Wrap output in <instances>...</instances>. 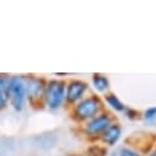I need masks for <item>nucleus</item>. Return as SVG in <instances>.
<instances>
[{
  "label": "nucleus",
  "mask_w": 156,
  "mask_h": 156,
  "mask_svg": "<svg viewBox=\"0 0 156 156\" xmlns=\"http://www.w3.org/2000/svg\"><path fill=\"white\" fill-rule=\"evenodd\" d=\"M27 105L25 75H11L9 83V106L15 112H22Z\"/></svg>",
  "instance_id": "4"
},
{
  "label": "nucleus",
  "mask_w": 156,
  "mask_h": 156,
  "mask_svg": "<svg viewBox=\"0 0 156 156\" xmlns=\"http://www.w3.org/2000/svg\"><path fill=\"white\" fill-rule=\"evenodd\" d=\"M66 81L62 79H49L46 83L43 95V107L51 112L59 111L65 105Z\"/></svg>",
  "instance_id": "3"
},
{
  "label": "nucleus",
  "mask_w": 156,
  "mask_h": 156,
  "mask_svg": "<svg viewBox=\"0 0 156 156\" xmlns=\"http://www.w3.org/2000/svg\"><path fill=\"white\" fill-rule=\"evenodd\" d=\"M86 156H106L107 155V147L102 144H91L86 149Z\"/></svg>",
  "instance_id": "11"
},
{
  "label": "nucleus",
  "mask_w": 156,
  "mask_h": 156,
  "mask_svg": "<svg viewBox=\"0 0 156 156\" xmlns=\"http://www.w3.org/2000/svg\"><path fill=\"white\" fill-rule=\"evenodd\" d=\"M141 118L145 122H147V123H151V122L156 121V106H152V107L146 108L141 113Z\"/></svg>",
  "instance_id": "13"
},
{
  "label": "nucleus",
  "mask_w": 156,
  "mask_h": 156,
  "mask_svg": "<svg viewBox=\"0 0 156 156\" xmlns=\"http://www.w3.org/2000/svg\"><path fill=\"white\" fill-rule=\"evenodd\" d=\"M91 84L97 94H107L109 90V80L103 74L95 73L91 77Z\"/></svg>",
  "instance_id": "10"
},
{
  "label": "nucleus",
  "mask_w": 156,
  "mask_h": 156,
  "mask_svg": "<svg viewBox=\"0 0 156 156\" xmlns=\"http://www.w3.org/2000/svg\"><path fill=\"white\" fill-rule=\"evenodd\" d=\"M124 113H126V117L128 119H130V121H136V119H139L141 117V113L139 111H136L134 108H130V107H127Z\"/></svg>",
  "instance_id": "14"
},
{
  "label": "nucleus",
  "mask_w": 156,
  "mask_h": 156,
  "mask_svg": "<svg viewBox=\"0 0 156 156\" xmlns=\"http://www.w3.org/2000/svg\"><path fill=\"white\" fill-rule=\"evenodd\" d=\"M105 109L106 108L103 100L96 94H90L81 98L79 102L73 105L71 107H69V113L71 119L79 126H81L94 117H96L97 114H100L101 112H103Z\"/></svg>",
  "instance_id": "1"
},
{
  "label": "nucleus",
  "mask_w": 156,
  "mask_h": 156,
  "mask_svg": "<svg viewBox=\"0 0 156 156\" xmlns=\"http://www.w3.org/2000/svg\"><path fill=\"white\" fill-rule=\"evenodd\" d=\"M103 103H105V106H108L111 109H113L114 112H118V113H122V112H124L126 111V108H127V106L121 101V98L117 96V95H114L113 92H107V94H105V96H103Z\"/></svg>",
  "instance_id": "9"
},
{
  "label": "nucleus",
  "mask_w": 156,
  "mask_h": 156,
  "mask_svg": "<svg viewBox=\"0 0 156 156\" xmlns=\"http://www.w3.org/2000/svg\"><path fill=\"white\" fill-rule=\"evenodd\" d=\"M89 84L81 79H70L65 86V105L71 107L84 98L89 91Z\"/></svg>",
  "instance_id": "6"
},
{
  "label": "nucleus",
  "mask_w": 156,
  "mask_h": 156,
  "mask_svg": "<svg viewBox=\"0 0 156 156\" xmlns=\"http://www.w3.org/2000/svg\"><path fill=\"white\" fill-rule=\"evenodd\" d=\"M146 156H156V144L152 146V149L146 154Z\"/></svg>",
  "instance_id": "15"
},
{
  "label": "nucleus",
  "mask_w": 156,
  "mask_h": 156,
  "mask_svg": "<svg viewBox=\"0 0 156 156\" xmlns=\"http://www.w3.org/2000/svg\"><path fill=\"white\" fill-rule=\"evenodd\" d=\"M9 74L0 73V111H4L9 107Z\"/></svg>",
  "instance_id": "8"
},
{
  "label": "nucleus",
  "mask_w": 156,
  "mask_h": 156,
  "mask_svg": "<svg viewBox=\"0 0 156 156\" xmlns=\"http://www.w3.org/2000/svg\"><path fill=\"white\" fill-rule=\"evenodd\" d=\"M69 156H86L85 154H73V155H69Z\"/></svg>",
  "instance_id": "16"
},
{
  "label": "nucleus",
  "mask_w": 156,
  "mask_h": 156,
  "mask_svg": "<svg viewBox=\"0 0 156 156\" xmlns=\"http://www.w3.org/2000/svg\"><path fill=\"white\" fill-rule=\"evenodd\" d=\"M26 77V92L27 103L33 108H43V95L47 80L37 75H25Z\"/></svg>",
  "instance_id": "5"
},
{
  "label": "nucleus",
  "mask_w": 156,
  "mask_h": 156,
  "mask_svg": "<svg viewBox=\"0 0 156 156\" xmlns=\"http://www.w3.org/2000/svg\"><path fill=\"white\" fill-rule=\"evenodd\" d=\"M121 136H122V126L115 121L106 129V132L101 135L98 141H100V144H102L106 147H112L118 143Z\"/></svg>",
  "instance_id": "7"
},
{
  "label": "nucleus",
  "mask_w": 156,
  "mask_h": 156,
  "mask_svg": "<svg viewBox=\"0 0 156 156\" xmlns=\"http://www.w3.org/2000/svg\"><path fill=\"white\" fill-rule=\"evenodd\" d=\"M118 156H144L141 151H139L138 149L133 147V146H123L119 149L118 151Z\"/></svg>",
  "instance_id": "12"
},
{
  "label": "nucleus",
  "mask_w": 156,
  "mask_h": 156,
  "mask_svg": "<svg viewBox=\"0 0 156 156\" xmlns=\"http://www.w3.org/2000/svg\"><path fill=\"white\" fill-rule=\"evenodd\" d=\"M114 122H115V117L112 113H109L107 109H105L103 112L91 118L90 121L81 124L80 132L87 140L98 141L101 135L106 132V129Z\"/></svg>",
  "instance_id": "2"
}]
</instances>
